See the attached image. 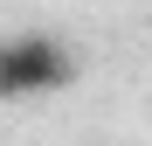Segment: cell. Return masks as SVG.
<instances>
[{
    "label": "cell",
    "mask_w": 152,
    "mask_h": 146,
    "mask_svg": "<svg viewBox=\"0 0 152 146\" xmlns=\"http://www.w3.org/2000/svg\"><path fill=\"white\" fill-rule=\"evenodd\" d=\"M69 84H76V56L56 35H7V42H0V104L56 97Z\"/></svg>",
    "instance_id": "cell-1"
}]
</instances>
